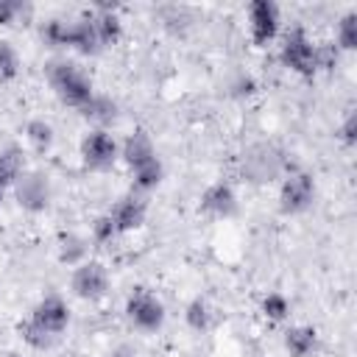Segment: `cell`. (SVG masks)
I'll return each instance as SVG.
<instances>
[{
	"label": "cell",
	"instance_id": "31",
	"mask_svg": "<svg viewBox=\"0 0 357 357\" xmlns=\"http://www.w3.org/2000/svg\"><path fill=\"white\" fill-rule=\"evenodd\" d=\"M3 357H22V354H17V351H6Z\"/></svg>",
	"mask_w": 357,
	"mask_h": 357
},
{
	"label": "cell",
	"instance_id": "19",
	"mask_svg": "<svg viewBox=\"0 0 357 357\" xmlns=\"http://www.w3.org/2000/svg\"><path fill=\"white\" fill-rule=\"evenodd\" d=\"M131 176H134V187H137L139 192H148V190H153V187L162 181L165 167H162L159 156H153L151 162H145V165L134 167V170H131Z\"/></svg>",
	"mask_w": 357,
	"mask_h": 357
},
{
	"label": "cell",
	"instance_id": "15",
	"mask_svg": "<svg viewBox=\"0 0 357 357\" xmlns=\"http://www.w3.org/2000/svg\"><path fill=\"white\" fill-rule=\"evenodd\" d=\"M315 349H318V332L312 326L298 324L284 332V351L290 357H310Z\"/></svg>",
	"mask_w": 357,
	"mask_h": 357
},
{
	"label": "cell",
	"instance_id": "6",
	"mask_svg": "<svg viewBox=\"0 0 357 357\" xmlns=\"http://www.w3.org/2000/svg\"><path fill=\"white\" fill-rule=\"evenodd\" d=\"M14 198L25 212H45L50 204V184L42 173L36 170H25L17 181H14Z\"/></svg>",
	"mask_w": 357,
	"mask_h": 357
},
{
	"label": "cell",
	"instance_id": "23",
	"mask_svg": "<svg viewBox=\"0 0 357 357\" xmlns=\"http://www.w3.org/2000/svg\"><path fill=\"white\" fill-rule=\"evenodd\" d=\"M184 321H187V326H190V329L204 332V329L209 326V321H212L209 304H206L204 298H192V301L187 304V310H184Z\"/></svg>",
	"mask_w": 357,
	"mask_h": 357
},
{
	"label": "cell",
	"instance_id": "24",
	"mask_svg": "<svg viewBox=\"0 0 357 357\" xmlns=\"http://www.w3.org/2000/svg\"><path fill=\"white\" fill-rule=\"evenodd\" d=\"M337 47L340 50H354L357 47V14L346 11L337 22Z\"/></svg>",
	"mask_w": 357,
	"mask_h": 357
},
{
	"label": "cell",
	"instance_id": "12",
	"mask_svg": "<svg viewBox=\"0 0 357 357\" xmlns=\"http://www.w3.org/2000/svg\"><path fill=\"white\" fill-rule=\"evenodd\" d=\"M201 209L206 215H215V218H229L237 212V195L231 190V184L226 181H215L204 190L201 195Z\"/></svg>",
	"mask_w": 357,
	"mask_h": 357
},
{
	"label": "cell",
	"instance_id": "22",
	"mask_svg": "<svg viewBox=\"0 0 357 357\" xmlns=\"http://www.w3.org/2000/svg\"><path fill=\"white\" fill-rule=\"evenodd\" d=\"M20 337H22V343H28L31 349H36V351H45V349H50L59 337H53L50 332H45L42 326H36L31 318L25 321V324H20Z\"/></svg>",
	"mask_w": 357,
	"mask_h": 357
},
{
	"label": "cell",
	"instance_id": "1",
	"mask_svg": "<svg viewBox=\"0 0 357 357\" xmlns=\"http://www.w3.org/2000/svg\"><path fill=\"white\" fill-rule=\"evenodd\" d=\"M47 81H50L53 92L59 95V100L73 109H84L95 95L92 81L70 61H53L47 67Z\"/></svg>",
	"mask_w": 357,
	"mask_h": 357
},
{
	"label": "cell",
	"instance_id": "16",
	"mask_svg": "<svg viewBox=\"0 0 357 357\" xmlns=\"http://www.w3.org/2000/svg\"><path fill=\"white\" fill-rule=\"evenodd\" d=\"M25 173V162H22V151L20 148H3L0 151V187H14V181Z\"/></svg>",
	"mask_w": 357,
	"mask_h": 357
},
{
	"label": "cell",
	"instance_id": "28",
	"mask_svg": "<svg viewBox=\"0 0 357 357\" xmlns=\"http://www.w3.org/2000/svg\"><path fill=\"white\" fill-rule=\"evenodd\" d=\"M92 237H95L98 243H109V240H114V237H117L114 223H112V218H109V215H100V218L92 223Z\"/></svg>",
	"mask_w": 357,
	"mask_h": 357
},
{
	"label": "cell",
	"instance_id": "13",
	"mask_svg": "<svg viewBox=\"0 0 357 357\" xmlns=\"http://www.w3.org/2000/svg\"><path fill=\"white\" fill-rule=\"evenodd\" d=\"M282 167V156L271 148V145H257L248 156H245V170L254 181H268L279 173Z\"/></svg>",
	"mask_w": 357,
	"mask_h": 357
},
{
	"label": "cell",
	"instance_id": "8",
	"mask_svg": "<svg viewBox=\"0 0 357 357\" xmlns=\"http://www.w3.org/2000/svg\"><path fill=\"white\" fill-rule=\"evenodd\" d=\"M248 28L254 45H268L279 33V8L271 0H254L248 6Z\"/></svg>",
	"mask_w": 357,
	"mask_h": 357
},
{
	"label": "cell",
	"instance_id": "20",
	"mask_svg": "<svg viewBox=\"0 0 357 357\" xmlns=\"http://www.w3.org/2000/svg\"><path fill=\"white\" fill-rule=\"evenodd\" d=\"M59 259H61L64 265H73V268L81 265V262H86V240L78 237V234H67V237H61Z\"/></svg>",
	"mask_w": 357,
	"mask_h": 357
},
{
	"label": "cell",
	"instance_id": "4",
	"mask_svg": "<svg viewBox=\"0 0 357 357\" xmlns=\"http://www.w3.org/2000/svg\"><path fill=\"white\" fill-rule=\"evenodd\" d=\"M315 198V181L310 173L304 170H293L282 178V187H279V209L284 215H298L304 209H310Z\"/></svg>",
	"mask_w": 357,
	"mask_h": 357
},
{
	"label": "cell",
	"instance_id": "18",
	"mask_svg": "<svg viewBox=\"0 0 357 357\" xmlns=\"http://www.w3.org/2000/svg\"><path fill=\"white\" fill-rule=\"evenodd\" d=\"M81 114L103 128V126H109V123L114 120V114H117V103H114L112 98H106V95H92V100L81 109Z\"/></svg>",
	"mask_w": 357,
	"mask_h": 357
},
{
	"label": "cell",
	"instance_id": "25",
	"mask_svg": "<svg viewBox=\"0 0 357 357\" xmlns=\"http://www.w3.org/2000/svg\"><path fill=\"white\" fill-rule=\"evenodd\" d=\"M20 70V56L11 47V42L0 39V81H11Z\"/></svg>",
	"mask_w": 357,
	"mask_h": 357
},
{
	"label": "cell",
	"instance_id": "26",
	"mask_svg": "<svg viewBox=\"0 0 357 357\" xmlns=\"http://www.w3.org/2000/svg\"><path fill=\"white\" fill-rule=\"evenodd\" d=\"M262 312H265V318H271V321H284L287 312H290V301H287L282 293H268V296L262 298Z\"/></svg>",
	"mask_w": 357,
	"mask_h": 357
},
{
	"label": "cell",
	"instance_id": "21",
	"mask_svg": "<svg viewBox=\"0 0 357 357\" xmlns=\"http://www.w3.org/2000/svg\"><path fill=\"white\" fill-rule=\"evenodd\" d=\"M25 139H28L36 151H47V148L53 145V126H50L47 120H42V117H33V120H28V126H25Z\"/></svg>",
	"mask_w": 357,
	"mask_h": 357
},
{
	"label": "cell",
	"instance_id": "14",
	"mask_svg": "<svg viewBox=\"0 0 357 357\" xmlns=\"http://www.w3.org/2000/svg\"><path fill=\"white\" fill-rule=\"evenodd\" d=\"M120 156H123V162L134 170V167L151 162V159L156 156V148H153V142H151V137H148L145 131H134V134L126 137V142L120 145Z\"/></svg>",
	"mask_w": 357,
	"mask_h": 357
},
{
	"label": "cell",
	"instance_id": "10",
	"mask_svg": "<svg viewBox=\"0 0 357 357\" xmlns=\"http://www.w3.org/2000/svg\"><path fill=\"white\" fill-rule=\"evenodd\" d=\"M61 45L64 47H75L78 53H98L103 45L98 39V31H95V17L92 14H84L73 22H64V36H61Z\"/></svg>",
	"mask_w": 357,
	"mask_h": 357
},
{
	"label": "cell",
	"instance_id": "32",
	"mask_svg": "<svg viewBox=\"0 0 357 357\" xmlns=\"http://www.w3.org/2000/svg\"><path fill=\"white\" fill-rule=\"evenodd\" d=\"M0 204H3V187H0Z\"/></svg>",
	"mask_w": 357,
	"mask_h": 357
},
{
	"label": "cell",
	"instance_id": "3",
	"mask_svg": "<svg viewBox=\"0 0 357 357\" xmlns=\"http://www.w3.org/2000/svg\"><path fill=\"white\" fill-rule=\"evenodd\" d=\"M126 318L139 332H156L165 324V304L145 287H137L126 301Z\"/></svg>",
	"mask_w": 357,
	"mask_h": 357
},
{
	"label": "cell",
	"instance_id": "30",
	"mask_svg": "<svg viewBox=\"0 0 357 357\" xmlns=\"http://www.w3.org/2000/svg\"><path fill=\"white\" fill-rule=\"evenodd\" d=\"M112 357H134V351H131L128 346H120V349H117V351H114Z\"/></svg>",
	"mask_w": 357,
	"mask_h": 357
},
{
	"label": "cell",
	"instance_id": "11",
	"mask_svg": "<svg viewBox=\"0 0 357 357\" xmlns=\"http://www.w3.org/2000/svg\"><path fill=\"white\" fill-rule=\"evenodd\" d=\"M106 215L112 218L114 231H117V234H126V231H134V229H139V226L145 223L148 204H145L139 195L128 192V195H123V198H120V201H117Z\"/></svg>",
	"mask_w": 357,
	"mask_h": 357
},
{
	"label": "cell",
	"instance_id": "5",
	"mask_svg": "<svg viewBox=\"0 0 357 357\" xmlns=\"http://www.w3.org/2000/svg\"><path fill=\"white\" fill-rule=\"evenodd\" d=\"M117 156H120V145L106 128L89 131L81 142V159L89 170H109L117 162Z\"/></svg>",
	"mask_w": 357,
	"mask_h": 357
},
{
	"label": "cell",
	"instance_id": "27",
	"mask_svg": "<svg viewBox=\"0 0 357 357\" xmlns=\"http://www.w3.org/2000/svg\"><path fill=\"white\" fill-rule=\"evenodd\" d=\"M25 17V6L20 0H0V25H17Z\"/></svg>",
	"mask_w": 357,
	"mask_h": 357
},
{
	"label": "cell",
	"instance_id": "2",
	"mask_svg": "<svg viewBox=\"0 0 357 357\" xmlns=\"http://www.w3.org/2000/svg\"><path fill=\"white\" fill-rule=\"evenodd\" d=\"M279 59L287 70L301 73V75H312L321 67V47H315L301 28H293V31H287V36L282 42Z\"/></svg>",
	"mask_w": 357,
	"mask_h": 357
},
{
	"label": "cell",
	"instance_id": "7",
	"mask_svg": "<svg viewBox=\"0 0 357 357\" xmlns=\"http://www.w3.org/2000/svg\"><path fill=\"white\" fill-rule=\"evenodd\" d=\"M70 284H73V293H75L78 298H84V301H98V298H103L106 290H109V273H106V268H103L100 262L86 259V262L75 265Z\"/></svg>",
	"mask_w": 357,
	"mask_h": 357
},
{
	"label": "cell",
	"instance_id": "29",
	"mask_svg": "<svg viewBox=\"0 0 357 357\" xmlns=\"http://www.w3.org/2000/svg\"><path fill=\"white\" fill-rule=\"evenodd\" d=\"M340 139L346 142V145H354V139H357V114L354 112H349L346 114V120L340 123Z\"/></svg>",
	"mask_w": 357,
	"mask_h": 357
},
{
	"label": "cell",
	"instance_id": "17",
	"mask_svg": "<svg viewBox=\"0 0 357 357\" xmlns=\"http://www.w3.org/2000/svg\"><path fill=\"white\" fill-rule=\"evenodd\" d=\"M92 17H95V31H98L100 45H112L120 39V17L114 14V8L100 6V11H95Z\"/></svg>",
	"mask_w": 357,
	"mask_h": 357
},
{
	"label": "cell",
	"instance_id": "9",
	"mask_svg": "<svg viewBox=\"0 0 357 357\" xmlns=\"http://www.w3.org/2000/svg\"><path fill=\"white\" fill-rule=\"evenodd\" d=\"M31 321H33L36 326H42L45 332H50L53 337H59V335L67 329V324H70V310H67V301H64L61 296H56V293L45 296V298H42V301L33 307Z\"/></svg>",
	"mask_w": 357,
	"mask_h": 357
}]
</instances>
